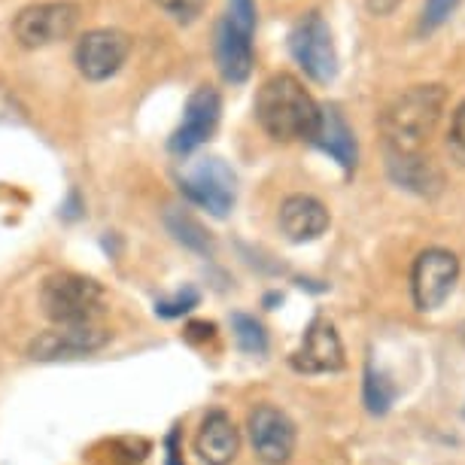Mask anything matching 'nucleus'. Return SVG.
Returning <instances> with one entry per match:
<instances>
[{
    "instance_id": "1",
    "label": "nucleus",
    "mask_w": 465,
    "mask_h": 465,
    "mask_svg": "<svg viewBox=\"0 0 465 465\" xmlns=\"http://www.w3.org/2000/svg\"><path fill=\"white\" fill-rule=\"evenodd\" d=\"M447 107V89L441 83H420L396 94L381 113V134L386 153L414 155L441 125Z\"/></svg>"
},
{
    "instance_id": "2",
    "label": "nucleus",
    "mask_w": 465,
    "mask_h": 465,
    "mask_svg": "<svg viewBox=\"0 0 465 465\" xmlns=\"http://www.w3.org/2000/svg\"><path fill=\"white\" fill-rule=\"evenodd\" d=\"M256 122L277 143L311 140L320 119V104L292 74H274L256 92Z\"/></svg>"
},
{
    "instance_id": "3",
    "label": "nucleus",
    "mask_w": 465,
    "mask_h": 465,
    "mask_svg": "<svg viewBox=\"0 0 465 465\" xmlns=\"http://www.w3.org/2000/svg\"><path fill=\"white\" fill-rule=\"evenodd\" d=\"M107 304V292L101 283H94L92 277L83 274H52L40 289V307L43 313L55 322H94V317L104 311Z\"/></svg>"
},
{
    "instance_id": "4",
    "label": "nucleus",
    "mask_w": 465,
    "mask_h": 465,
    "mask_svg": "<svg viewBox=\"0 0 465 465\" xmlns=\"http://www.w3.org/2000/svg\"><path fill=\"white\" fill-rule=\"evenodd\" d=\"M289 55L295 58V64L311 76L313 83L329 85L338 76V49L335 37H331L329 22L322 19V13L311 10L292 25L289 31Z\"/></svg>"
},
{
    "instance_id": "5",
    "label": "nucleus",
    "mask_w": 465,
    "mask_h": 465,
    "mask_svg": "<svg viewBox=\"0 0 465 465\" xmlns=\"http://www.w3.org/2000/svg\"><path fill=\"white\" fill-rule=\"evenodd\" d=\"M113 331L101 322H64L40 331L28 344V356L37 362H58V359L92 356L110 344Z\"/></svg>"
},
{
    "instance_id": "6",
    "label": "nucleus",
    "mask_w": 465,
    "mask_h": 465,
    "mask_svg": "<svg viewBox=\"0 0 465 465\" xmlns=\"http://www.w3.org/2000/svg\"><path fill=\"white\" fill-rule=\"evenodd\" d=\"M80 22V6L70 0H49V4H34L15 15L13 34L25 49H43L52 43L70 37V31Z\"/></svg>"
},
{
    "instance_id": "7",
    "label": "nucleus",
    "mask_w": 465,
    "mask_h": 465,
    "mask_svg": "<svg viewBox=\"0 0 465 465\" xmlns=\"http://www.w3.org/2000/svg\"><path fill=\"white\" fill-rule=\"evenodd\" d=\"M460 280V259L444 247H429L411 268V295L420 311H438L453 295Z\"/></svg>"
},
{
    "instance_id": "8",
    "label": "nucleus",
    "mask_w": 465,
    "mask_h": 465,
    "mask_svg": "<svg viewBox=\"0 0 465 465\" xmlns=\"http://www.w3.org/2000/svg\"><path fill=\"white\" fill-rule=\"evenodd\" d=\"M180 189L192 204H198L201 210H207L210 216L225 219L234 207V173L225 162L219 159H204L192 168L186 177L180 180Z\"/></svg>"
},
{
    "instance_id": "9",
    "label": "nucleus",
    "mask_w": 465,
    "mask_h": 465,
    "mask_svg": "<svg viewBox=\"0 0 465 465\" xmlns=\"http://www.w3.org/2000/svg\"><path fill=\"white\" fill-rule=\"evenodd\" d=\"M252 453L259 456L262 465H286L295 453V423L289 420L286 411L274 405H259L250 411L247 420Z\"/></svg>"
},
{
    "instance_id": "10",
    "label": "nucleus",
    "mask_w": 465,
    "mask_h": 465,
    "mask_svg": "<svg viewBox=\"0 0 465 465\" xmlns=\"http://www.w3.org/2000/svg\"><path fill=\"white\" fill-rule=\"evenodd\" d=\"M128 52H131L128 34H122L116 28H98V31H89L80 43H76L74 61L85 80L104 83L119 74V67L125 64Z\"/></svg>"
},
{
    "instance_id": "11",
    "label": "nucleus",
    "mask_w": 465,
    "mask_h": 465,
    "mask_svg": "<svg viewBox=\"0 0 465 465\" xmlns=\"http://www.w3.org/2000/svg\"><path fill=\"white\" fill-rule=\"evenodd\" d=\"M219 116H223V98H219V92L213 85H198L186 101L180 128L173 131L168 140L171 153H177V155L195 153V149L201 143H207L210 134L216 131Z\"/></svg>"
},
{
    "instance_id": "12",
    "label": "nucleus",
    "mask_w": 465,
    "mask_h": 465,
    "mask_svg": "<svg viewBox=\"0 0 465 465\" xmlns=\"http://www.w3.org/2000/svg\"><path fill=\"white\" fill-rule=\"evenodd\" d=\"M344 365V344H341L335 326L329 320H313L302 347L292 353V368L298 374H331Z\"/></svg>"
},
{
    "instance_id": "13",
    "label": "nucleus",
    "mask_w": 465,
    "mask_h": 465,
    "mask_svg": "<svg viewBox=\"0 0 465 465\" xmlns=\"http://www.w3.org/2000/svg\"><path fill=\"white\" fill-rule=\"evenodd\" d=\"M213 55H216L219 74H223L228 83H247L250 80L252 64H256L252 37L250 34H243L238 25L228 22L225 15L216 22V31H213Z\"/></svg>"
},
{
    "instance_id": "14",
    "label": "nucleus",
    "mask_w": 465,
    "mask_h": 465,
    "mask_svg": "<svg viewBox=\"0 0 465 465\" xmlns=\"http://www.w3.org/2000/svg\"><path fill=\"white\" fill-rule=\"evenodd\" d=\"M277 223H280V232L286 234V241L307 243V241H317L320 234H326L329 210L313 195H289L283 204H280Z\"/></svg>"
},
{
    "instance_id": "15",
    "label": "nucleus",
    "mask_w": 465,
    "mask_h": 465,
    "mask_svg": "<svg viewBox=\"0 0 465 465\" xmlns=\"http://www.w3.org/2000/svg\"><path fill=\"white\" fill-rule=\"evenodd\" d=\"M311 143L317 146L320 153H326L329 159H335L347 173L356 171L359 143H356L353 128L347 125V119L341 116L338 107H320V119L311 134Z\"/></svg>"
},
{
    "instance_id": "16",
    "label": "nucleus",
    "mask_w": 465,
    "mask_h": 465,
    "mask_svg": "<svg viewBox=\"0 0 465 465\" xmlns=\"http://www.w3.org/2000/svg\"><path fill=\"white\" fill-rule=\"evenodd\" d=\"M241 450V432L225 411H210L195 435V453L207 465H232Z\"/></svg>"
},
{
    "instance_id": "17",
    "label": "nucleus",
    "mask_w": 465,
    "mask_h": 465,
    "mask_svg": "<svg viewBox=\"0 0 465 465\" xmlns=\"http://www.w3.org/2000/svg\"><path fill=\"white\" fill-rule=\"evenodd\" d=\"M386 171H390V177L399 189L414 192L420 198H435L438 192L444 189L441 168L423 153H414V155L386 153Z\"/></svg>"
},
{
    "instance_id": "18",
    "label": "nucleus",
    "mask_w": 465,
    "mask_h": 465,
    "mask_svg": "<svg viewBox=\"0 0 465 465\" xmlns=\"http://www.w3.org/2000/svg\"><path fill=\"white\" fill-rule=\"evenodd\" d=\"M168 228L171 234L177 238L183 247L195 250V252H210L213 250V243H210L207 232L201 228L198 219H192L189 213H183V210H171L168 213Z\"/></svg>"
},
{
    "instance_id": "19",
    "label": "nucleus",
    "mask_w": 465,
    "mask_h": 465,
    "mask_svg": "<svg viewBox=\"0 0 465 465\" xmlns=\"http://www.w3.org/2000/svg\"><path fill=\"white\" fill-rule=\"evenodd\" d=\"M232 329L234 338H238V347L243 353L262 356L268 350V331L256 317H247V313H234L232 317Z\"/></svg>"
},
{
    "instance_id": "20",
    "label": "nucleus",
    "mask_w": 465,
    "mask_h": 465,
    "mask_svg": "<svg viewBox=\"0 0 465 465\" xmlns=\"http://www.w3.org/2000/svg\"><path fill=\"white\" fill-rule=\"evenodd\" d=\"M392 399H396V390L386 383V377H381L374 371V365H368V371H365V405H368V411H371V414H386L392 405Z\"/></svg>"
},
{
    "instance_id": "21",
    "label": "nucleus",
    "mask_w": 465,
    "mask_h": 465,
    "mask_svg": "<svg viewBox=\"0 0 465 465\" xmlns=\"http://www.w3.org/2000/svg\"><path fill=\"white\" fill-rule=\"evenodd\" d=\"M456 6H460V0H423V10H420V22H417L420 37H429L432 31L441 28L456 13Z\"/></svg>"
},
{
    "instance_id": "22",
    "label": "nucleus",
    "mask_w": 465,
    "mask_h": 465,
    "mask_svg": "<svg viewBox=\"0 0 465 465\" xmlns=\"http://www.w3.org/2000/svg\"><path fill=\"white\" fill-rule=\"evenodd\" d=\"M225 19L232 25H238L243 34H256V22H259V10H256V0H228V13Z\"/></svg>"
},
{
    "instance_id": "23",
    "label": "nucleus",
    "mask_w": 465,
    "mask_h": 465,
    "mask_svg": "<svg viewBox=\"0 0 465 465\" xmlns=\"http://www.w3.org/2000/svg\"><path fill=\"white\" fill-rule=\"evenodd\" d=\"M447 149H450L453 162L465 168V101L453 110L450 128H447Z\"/></svg>"
},
{
    "instance_id": "24",
    "label": "nucleus",
    "mask_w": 465,
    "mask_h": 465,
    "mask_svg": "<svg viewBox=\"0 0 465 465\" xmlns=\"http://www.w3.org/2000/svg\"><path fill=\"white\" fill-rule=\"evenodd\" d=\"M155 4L183 25L195 22L201 15V10H204V0H155Z\"/></svg>"
},
{
    "instance_id": "25",
    "label": "nucleus",
    "mask_w": 465,
    "mask_h": 465,
    "mask_svg": "<svg viewBox=\"0 0 465 465\" xmlns=\"http://www.w3.org/2000/svg\"><path fill=\"white\" fill-rule=\"evenodd\" d=\"M195 304H198V292H195V289H186V292H180L177 298H171V302H159V304H155V313H159V317L173 320V317H183V313H189Z\"/></svg>"
},
{
    "instance_id": "26",
    "label": "nucleus",
    "mask_w": 465,
    "mask_h": 465,
    "mask_svg": "<svg viewBox=\"0 0 465 465\" xmlns=\"http://www.w3.org/2000/svg\"><path fill=\"white\" fill-rule=\"evenodd\" d=\"M22 119V107L15 104V98L0 85V122H15Z\"/></svg>"
},
{
    "instance_id": "27",
    "label": "nucleus",
    "mask_w": 465,
    "mask_h": 465,
    "mask_svg": "<svg viewBox=\"0 0 465 465\" xmlns=\"http://www.w3.org/2000/svg\"><path fill=\"white\" fill-rule=\"evenodd\" d=\"M401 6V0H365V10L377 15V19H386V15H392Z\"/></svg>"
},
{
    "instance_id": "28",
    "label": "nucleus",
    "mask_w": 465,
    "mask_h": 465,
    "mask_svg": "<svg viewBox=\"0 0 465 465\" xmlns=\"http://www.w3.org/2000/svg\"><path fill=\"white\" fill-rule=\"evenodd\" d=\"M168 465H186V462H183V453H180L177 432H171V435H168Z\"/></svg>"
}]
</instances>
